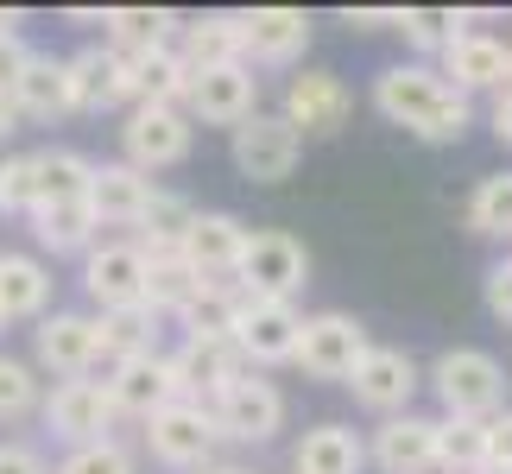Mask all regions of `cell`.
I'll use <instances>...</instances> for the list:
<instances>
[{
  "mask_svg": "<svg viewBox=\"0 0 512 474\" xmlns=\"http://www.w3.org/2000/svg\"><path fill=\"white\" fill-rule=\"evenodd\" d=\"M481 468H487V424L437 418V474H481Z\"/></svg>",
  "mask_w": 512,
  "mask_h": 474,
  "instance_id": "e575fe53",
  "label": "cell"
},
{
  "mask_svg": "<svg viewBox=\"0 0 512 474\" xmlns=\"http://www.w3.org/2000/svg\"><path fill=\"white\" fill-rule=\"evenodd\" d=\"M234 285L247 298H266V304H298V291L310 285V253L298 234L285 228H247V253L234 266Z\"/></svg>",
  "mask_w": 512,
  "mask_h": 474,
  "instance_id": "3957f363",
  "label": "cell"
},
{
  "mask_svg": "<svg viewBox=\"0 0 512 474\" xmlns=\"http://www.w3.org/2000/svg\"><path fill=\"white\" fill-rule=\"evenodd\" d=\"M64 19H70L76 32H102V19H108V7H70Z\"/></svg>",
  "mask_w": 512,
  "mask_h": 474,
  "instance_id": "c3c4849f",
  "label": "cell"
},
{
  "mask_svg": "<svg viewBox=\"0 0 512 474\" xmlns=\"http://www.w3.org/2000/svg\"><path fill=\"white\" fill-rule=\"evenodd\" d=\"M32 348H38V367L57 373V380H89L102 367V335H95L89 310H45L32 329Z\"/></svg>",
  "mask_w": 512,
  "mask_h": 474,
  "instance_id": "30bf717a",
  "label": "cell"
},
{
  "mask_svg": "<svg viewBox=\"0 0 512 474\" xmlns=\"http://www.w3.org/2000/svg\"><path fill=\"white\" fill-rule=\"evenodd\" d=\"M38 405H45V386H38V373H32L26 361H13V354H0V424L32 418Z\"/></svg>",
  "mask_w": 512,
  "mask_h": 474,
  "instance_id": "f35d334b",
  "label": "cell"
},
{
  "mask_svg": "<svg viewBox=\"0 0 512 474\" xmlns=\"http://www.w3.org/2000/svg\"><path fill=\"white\" fill-rule=\"evenodd\" d=\"M487 468H506L512 474V411L487 418Z\"/></svg>",
  "mask_w": 512,
  "mask_h": 474,
  "instance_id": "7bdbcfd3",
  "label": "cell"
},
{
  "mask_svg": "<svg viewBox=\"0 0 512 474\" xmlns=\"http://www.w3.org/2000/svg\"><path fill=\"white\" fill-rule=\"evenodd\" d=\"M222 443L228 437H222V424H215V411L196 405V399H177L159 418H146V456L171 474H203Z\"/></svg>",
  "mask_w": 512,
  "mask_h": 474,
  "instance_id": "277c9868",
  "label": "cell"
},
{
  "mask_svg": "<svg viewBox=\"0 0 512 474\" xmlns=\"http://www.w3.org/2000/svg\"><path fill=\"white\" fill-rule=\"evenodd\" d=\"M177 26H184V13H171V7H108L102 45L121 51L127 64H133V57H146V51L177 45Z\"/></svg>",
  "mask_w": 512,
  "mask_h": 474,
  "instance_id": "484cf974",
  "label": "cell"
},
{
  "mask_svg": "<svg viewBox=\"0 0 512 474\" xmlns=\"http://www.w3.org/2000/svg\"><path fill=\"white\" fill-rule=\"evenodd\" d=\"M367 323L361 316H348V310H317V316H304V329H298V354H291V367H304L310 380H329V386H348V373L361 367V354H367Z\"/></svg>",
  "mask_w": 512,
  "mask_h": 474,
  "instance_id": "5b68a950",
  "label": "cell"
},
{
  "mask_svg": "<svg viewBox=\"0 0 512 474\" xmlns=\"http://www.w3.org/2000/svg\"><path fill=\"white\" fill-rule=\"evenodd\" d=\"M32 165H38V203H32V209L83 203V196H89V171H95V158L70 152V146H45V152H32Z\"/></svg>",
  "mask_w": 512,
  "mask_h": 474,
  "instance_id": "4dcf8cb0",
  "label": "cell"
},
{
  "mask_svg": "<svg viewBox=\"0 0 512 474\" xmlns=\"http://www.w3.org/2000/svg\"><path fill=\"white\" fill-rule=\"evenodd\" d=\"M399 32H405V45L418 51V64H430V57H443V45L462 32V19H456V7H405Z\"/></svg>",
  "mask_w": 512,
  "mask_h": 474,
  "instance_id": "74e56055",
  "label": "cell"
},
{
  "mask_svg": "<svg viewBox=\"0 0 512 474\" xmlns=\"http://www.w3.org/2000/svg\"><path fill=\"white\" fill-rule=\"evenodd\" d=\"M152 329H159V316L152 310H108L95 316V335H102V367L114 361H133V354H152Z\"/></svg>",
  "mask_w": 512,
  "mask_h": 474,
  "instance_id": "d590c367",
  "label": "cell"
},
{
  "mask_svg": "<svg viewBox=\"0 0 512 474\" xmlns=\"http://www.w3.org/2000/svg\"><path fill=\"white\" fill-rule=\"evenodd\" d=\"M19 133V108H13V95H0V140H13Z\"/></svg>",
  "mask_w": 512,
  "mask_h": 474,
  "instance_id": "681fc988",
  "label": "cell"
},
{
  "mask_svg": "<svg viewBox=\"0 0 512 474\" xmlns=\"http://www.w3.org/2000/svg\"><path fill=\"white\" fill-rule=\"evenodd\" d=\"M108 399L121 418L133 424H146V418H159L165 405H177L184 392H177V373H171V354L165 348H152V354H133V361H114L108 367Z\"/></svg>",
  "mask_w": 512,
  "mask_h": 474,
  "instance_id": "4fadbf2b",
  "label": "cell"
},
{
  "mask_svg": "<svg viewBox=\"0 0 512 474\" xmlns=\"http://www.w3.org/2000/svg\"><path fill=\"white\" fill-rule=\"evenodd\" d=\"M468 228L481 241H512V171H494L475 184V196H468Z\"/></svg>",
  "mask_w": 512,
  "mask_h": 474,
  "instance_id": "8d00e7d4",
  "label": "cell"
},
{
  "mask_svg": "<svg viewBox=\"0 0 512 474\" xmlns=\"http://www.w3.org/2000/svg\"><path fill=\"white\" fill-rule=\"evenodd\" d=\"M487 127H494V140H500V146H512V89L494 95V108H487Z\"/></svg>",
  "mask_w": 512,
  "mask_h": 474,
  "instance_id": "7dc6e473",
  "label": "cell"
},
{
  "mask_svg": "<svg viewBox=\"0 0 512 474\" xmlns=\"http://www.w3.org/2000/svg\"><path fill=\"white\" fill-rule=\"evenodd\" d=\"M228 152H234V171L247 184H285L304 158V133L285 121V114H253L228 133Z\"/></svg>",
  "mask_w": 512,
  "mask_h": 474,
  "instance_id": "ba28073f",
  "label": "cell"
},
{
  "mask_svg": "<svg viewBox=\"0 0 512 474\" xmlns=\"http://www.w3.org/2000/svg\"><path fill=\"white\" fill-rule=\"evenodd\" d=\"M146 260V253H140ZM196 285H203V272H196L184 253H159V260H146V310L152 316H184V304L196 298Z\"/></svg>",
  "mask_w": 512,
  "mask_h": 474,
  "instance_id": "d6a6232c",
  "label": "cell"
},
{
  "mask_svg": "<svg viewBox=\"0 0 512 474\" xmlns=\"http://www.w3.org/2000/svg\"><path fill=\"white\" fill-rule=\"evenodd\" d=\"M70 70V114H108L133 102V64L108 45H83L76 57H64Z\"/></svg>",
  "mask_w": 512,
  "mask_h": 474,
  "instance_id": "d6986e66",
  "label": "cell"
},
{
  "mask_svg": "<svg viewBox=\"0 0 512 474\" xmlns=\"http://www.w3.org/2000/svg\"><path fill=\"white\" fill-rule=\"evenodd\" d=\"M171 373H177V392L196 405H215V392H222L241 367V354H234V342H209V335H184V342L171 348Z\"/></svg>",
  "mask_w": 512,
  "mask_h": 474,
  "instance_id": "7402d4cb",
  "label": "cell"
},
{
  "mask_svg": "<svg viewBox=\"0 0 512 474\" xmlns=\"http://www.w3.org/2000/svg\"><path fill=\"white\" fill-rule=\"evenodd\" d=\"M209 411H215V424H222L228 443H253V449H260V443H272L285 430V392L272 386L266 373H253V367L234 373V380L215 392Z\"/></svg>",
  "mask_w": 512,
  "mask_h": 474,
  "instance_id": "8992f818",
  "label": "cell"
},
{
  "mask_svg": "<svg viewBox=\"0 0 512 474\" xmlns=\"http://www.w3.org/2000/svg\"><path fill=\"white\" fill-rule=\"evenodd\" d=\"M152 196H159V184H152L146 171H133L127 158H102V165L89 171V196H83V203L95 209L102 228H140V215L152 209Z\"/></svg>",
  "mask_w": 512,
  "mask_h": 474,
  "instance_id": "44dd1931",
  "label": "cell"
},
{
  "mask_svg": "<svg viewBox=\"0 0 512 474\" xmlns=\"http://www.w3.org/2000/svg\"><path fill=\"white\" fill-rule=\"evenodd\" d=\"M247 253V222L228 209H196V222L184 234V260L203 272V279H234V266H241Z\"/></svg>",
  "mask_w": 512,
  "mask_h": 474,
  "instance_id": "603a6c76",
  "label": "cell"
},
{
  "mask_svg": "<svg viewBox=\"0 0 512 474\" xmlns=\"http://www.w3.org/2000/svg\"><path fill=\"white\" fill-rule=\"evenodd\" d=\"M26 64H32V45H26V38H0V95H13V89H19Z\"/></svg>",
  "mask_w": 512,
  "mask_h": 474,
  "instance_id": "b9f144b4",
  "label": "cell"
},
{
  "mask_svg": "<svg viewBox=\"0 0 512 474\" xmlns=\"http://www.w3.org/2000/svg\"><path fill=\"white\" fill-rule=\"evenodd\" d=\"M184 114H190V127L203 121V127H241L260 114V76H253L247 64H228V70H203V76H190V95H184Z\"/></svg>",
  "mask_w": 512,
  "mask_h": 474,
  "instance_id": "2e32d148",
  "label": "cell"
},
{
  "mask_svg": "<svg viewBox=\"0 0 512 474\" xmlns=\"http://www.w3.org/2000/svg\"><path fill=\"white\" fill-rule=\"evenodd\" d=\"M83 291L95 316L108 310H146V260L133 241H95L83 253Z\"/></svg>",
  "mask_w": 512,
  "mask_h": 474,
  "instance_id": "7c38bea8",
  "label": "cell"
},
{
  "mask_svg": "<svg viewBox=\"0 0 512 474\" xmlns=\"http://www.w3.org/2000/svg\"><path fill=\"white\" fill-rule=\"evenodd\" d=\"M13 108H19V121H64V114H70V70H64V57L32 51V64H26V76H19V89H13Z\"/></svg>",
  "mask_w": 512,
  "mask_h": 474,
  "instance_id": "4316f807",
  "label": "cell"
},
{
  "mask_svg": "<svg viewBox=\"0 0 512 474\" xmlns=\"http://www.w3.org/2000/svg\"><path fill=\"white\" fill-rule=\"evenodd\" d=\"M51 474H140V456H133L121 437H102V443L64 449V462H57Z\"/></svg>",
  "mask_w": 512,
  "mask_h": 474,
  "instance_id": "ab89813d",
  "label": "cell"
},
{
  "mask_svg": "<svg viewBox=\"0 0 512 474\" xmlns=\"http://www.w3.org/2000/svg\"><path fill=\"white\" fill-rule=\"evenodd\" d=\"M203 474H253V468H241V462H209Z\"/></svg>",
  "mask_w": 512,
  "mask_h": 474,
  "instance_id": "816d5d0a",
  "label": "cell"
},
{
  "mask_svg": "<svg viewBox=\"0 0 512 474\" xmlns=\"http://www.w3.org/2000/svg\"><path fill=\"white\" fill-rule=\"evenodd\" d=\"M32 203H38V165H32V152L0 158V215H32Z\"/></svg>",
  "mask_w": 512,
  "mask_h": 474,
  "instance_id": "60d3db41",
  "label": "cell"
},
{
  "mask_svg": "<svg viewBox=\"0 0 512 474\" xmlns=\"http://www.w3.org/2000/svg\"><path fill=\"white\" fill-rule=\"evenodd\" d=\"M487 310H494L500 323H512V253L487 272Z\"/></svg>",
  "mask_w": 512,
  "mask_h": 474,
  "instance_id": "ee69618b",
  "label": "cell"
},
{
  "mask_svg": "<svg viewBox=\"0 0 512 474\" xmlns=\"http://www.w3.org/2000/svg\"><path fill=\"white\" fill-rule=\"evenodd\" d=\"M418 386H424V373L418 361H411L405 348H380L373 342L361 354V367L348 373V392H354V405L373 411V418H399V411H411V399H418Z\"/></svg>",
  "mask_w": 512,
  "mask_h": 474,
  "instance_id": "8fae6325",
  "label": "cell"
},
{
  "mask_svg": "<svg viewBox=\"0 0 512 474\" xmlns=\"http://www.w3.org/2000/svg\"><path fill=\"white\" fill-rule=\"evenodd\" d=\"M342 19H348V26H361V32H399L405 7H348Z\"/></svg>",
  "mask_w": 512,
  "mask_h": 474,
  "instance_id": "bcb514c9",
  "label": "cell"
},
{
  "mask_svg": "<svg viewBox=\"0 0 512 474\" xmlns=\"http://www.w3.org/2000/svg\"><path fill=\"white\" fill-rule=\"evenodd\" d=\"M430 392L443 399V418H500L506 411V367L487 348H443L430 361Z\"/></svg>",
  "mask_w": 512,
  "mask_h": 474,
  "instance_id": "7a4b0ae2",
  "label": "cell"
},
{
  "mask_svg": "<svg viewBox=\"0 0 512 474\" xmlns=\"http://www.w3.org/2000/svg\"><path fill=\"white\" fill-rule=\"evenodd\" d=\"M437 70H443V83L456 89V95H500L506 89V76H512V45L494 32H456L443 45L437 57Z\"/></svg>",
  "mask_w": 512,
  "mask_h": 474,
  "instance_id": "e0dca14e",
  "label": "cell"
},
{
  "mask_svg": "<svg viewBox=\"0 0 512 474\" xmlns=\"http://www.w3.org/2000/svg\"><path fill=\"white\" fill-rule=\"evenodd\" d=\"M19 26H26V13H19V7H0V38H19Z\"/></svg>",
  "mask_w": 512,
  "mask_h": 474,
  "instance_id": "f907efd6",
  "label": "cell"
},
{
  "mask_svg": "<svg viewBox=\"0 0 512 474\" xmlns=\"http://www.w3.org/2000/svg\"><path fill=\"white\" fill-rule=\"evenodd\" d=\"M0 474H51V462L32 443H0Z\"/></svg>",
  "mask_w": 512,
  "mask_h": 474,
  "instance_id": "f6af8a7d",
  "label": "cell"
},
{
  "mask_svg": "<svg viewBox=\"0 0 512 474\" xmlns=\"http://www.w3.org/2000/svg\"><path fill=\"white\" fill-rule=\"evenodd\" d=\"M190 95V70L171 45L133 57V108H184Z\"/></svg>",
  "mask_w": 512,
  "mask_h": 474,
  "instance_id": "f546056e",
  "label": "cell"
},
{
  "mask_svg": "<svg viewBox=\"0 0 512 474\" xmlns=\"http://www.w3.org/2000/svg\"><path fill=\"white\" fill-rule=\"evenodd\" d=\"M367 468H380V474H437V418H418V411L380 418V430L367 437Z\"/></svg>",
  "mask_w": 512,
  "mask_h": 474,
  "instance_id": "ffe728a7",
  "label": "cell"
},
{
  "mask_svg": "<svg viewBox=\"0 0 512 474\" xmlns=\"http://www.w3.org/2000/svg\"><path fill=\"white\" fill-rule=\"evenodd\" d=\"M506 89H512V76H506Z\"/></svg>",
  "mask_w": 512,
  "mask_h": 474,
  "instance_id": "db71d44e",
  "label": "cell"
},
{
  "mask_svg": "<svg viewBox=\"0 0 512 474\" xmlns=\"http://www.w3.org/2000/svg\"><path fill=\"white\" fill-rule=\"evenodd\" d=\"M310 13L304 7H247L241 13V57L247 70H291L310 51Z\"/></svg>",
  "mask_w": 512,
  "mask_h": 474,
  "instance_id": "9a60e30c",
  "label": "cell"
},
{
  "mask_svg": "<svg viewBox=\"0 0 512 474\" xmlns=\"http://www.w3.org/2000/svg\"><path fill=\"white\" fill-rule=\"evenodd\" d=\"M291 474H367V437L354 424H310L291 449Z\"/></svg>",
  "mask_w": 512,
  "mask_h": 474,
  "instance_id": "d4e9b609",
  "label": "cell"
},
{
  "mask_svg": "<svg viewBox=\"0 0 512 474\" xmlns=\"http://www.w3.org/2000/svg\"><path fill=\"white\" fill-rule=\"evenodd\" d=\"M51 304V272L32 253H0V323H38Z\"/></svg>",
  "mask_w": 512,
  "mask_h": 474,
  "instance_id": "83f0119b",
  "label": "cell"
},
{
  "mask_svg": "<svg viewBox=\"0 0 512 474\" xmlns=\"http://www.w3.org/2000/svg\"><path fill=\"white\" fill-rule=\"evenodd\" d=\"M190 222H196V209L184 203V196L159 190V196H152V209L140 215V228H133V247H140L146 260H159V253H184Z\"/></svg>",
  "mask_w": 512,
  "mask_h": 474,
  "instance_id": "836d02e7",
  "label": "cell"
},
{
  "mask_svg": "<svg viewBox=\"0 0 512 474\" xmlns=\"http://www.w3.org/2000/svg\"><path fill=\"white\" fill-rule=\"evenodd\" d=\"M26 222H32V241L51 247V253H89L95 234H102L89 203H51V209H32Z\"/></svg>",
  "mask_w": 512,
  "mask_h": 474,
  "instance_id": "1f68e13d",
  "label": "cell"
},
{
  "mask_svg": "<svg viewBox=\"0 0 512 474\" xmlns=\"http://www.w3.org/2000/svg\"><path fill=\"white\" fill-rule=\"evenodd\" d=\"M234 316H241V285L234 279H203L196 298L184 304V316H177V329L209 335V342H234Z\"/></svg>",
  "mask_w": 512,
  "mask_h": 474,
  "instance_id": "f1b7e54d",
  "label": "cell"
},
{
  "mask_svg": "<svg viewBox=\"0 0 512 474\" xmlns=\"http://www.w3.org/2000/svg\"><path fill=\"white\" fill-rule=\"evenodd\" d=\"M38 418H45V430H51L57 443L83 449V443H102V437H114L121 411H114L108 386L89 373V380H57V386L45 392V405H38Z\"/></svg>",
  "mask_w": 512,
  "mask_h": 474,
  "instance_id": "52a82bcc",
  "label": "cell"
},
{
  "mask_svg": "<svg viewBox=\"0 0 512 474\" xmlns=\"http://www.w3.org/2000/svg\"><path fill=\"white\" fill-rule=\"evenodd\" d=\"M171 51L184 57L190 76L247 64V57H241V13H190L184 26H177V45Z\"/></svg>",
  "mask_w": 512,
  "mask_h": 474,
  "instance_id": "cb8c5ba5",
  "label": "cell"
},
{
  "mask_svg": "<svg viewBox=\"0 0 512 474\" xmlns=\"http://www.w3.org/2000/svg\"><path fill=\"white\" fill-rule=\"evenodd\" d=\"M298 329H304L298 304H266V298H247V291H241V316H234V354H241V367H253V373L285 367L291 354H298Z\"/></svg>",
  "mask_w": 512,
  "mask_h": 474,
  "instance_id": "9c48e42d",
  "label": "cell"
},
{
  "mask_svg": "<svg viewBox=\"0 0 512 474\" xmlns=\"http://www.w3.org/2000/svg\"><path fill=\"white\" fill-rule=\"evenodd\" d=\"M481 474H506V468H481Z\"/></svg>",
  "mask_w": 512,
  "mask_h": 474,
  "instance_id": "f5cc1de1",
  "label": "cell"
},
{
  "mask_svg": "<svg viewBox=\"0 0 512 474\" xmlns=\"http://www.w3.org/2000/svg\"><path fill=\"white\" fill-rule=\"evenodd\" d=\"M285 121L304 133V140H329V133H342L348 127V114H354V95L336 70H298L285 83Z\"/></svg>",
  "mask_w": 512,
  "mask_h": 474,
  "instance_id": "ac0fdd59",
  "label": "cell"
},
{
  "mask_svg": "<svg viewBox=\"0 0 512 474\" xmlns=\"http://www.w3.org/2000/svg\"><path fill=\"white\" fill-rule=\"evenodd\" d=\"M190 140H196V127H190V114L184 108H133L127 114V127H121V152H127V165L133 171H171V165H184L190 158Z\"/></svg>",
  "mask_w": 512,
  "mask_h": 474,
  "instance_id": "5bb4252c",
  "label": "cell"
},
{
  "mask_svg": "<svg viewBox=\"0 0 512 474\" xmlns=\"http://www.w3.org/2000/svg\"><path fill=\"white\" fill-rule=\"evenodd\" d=\"M373 108L424 146H456L462 133L475 127V102L456 95L443 83V70L418 64V57H411V64H386L373 76Z\"/></svg>",
  "mask_w": 512,
  "mask_h": 474,
  "instance_id": "6da1fadb",
  "label": "cell"
}]
</instances>
